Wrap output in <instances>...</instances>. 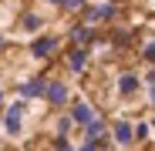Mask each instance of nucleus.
Segmentation results:
<instances>
[{"label": "nucleus", "mask_w": 155, "mask_h": 151, "mask_svg": "<svg viewBox=\"0 0 155 151\" xmlns=\"http://www.w3.org/2000/svg\"><path fill=\"white\" fill-rule=\"evenodd\" d=\"M115 14H118V4H115V0H105V4H84L81 20L88 24V27H94V24H108V20H115Z\"/></svg>", "instance_id": "f257e3e1"}, {"label": "nucleus", "mask_w": 155, "mask_h": 151, "mask_svg": "<svg viewBox=\"0 0 155 151\" xmlns=\"http://www.w3.org/2000/svg\"><path fill=\"white\" fill-rule=\"evenodd\" d=\"M61 50V37L58 34H41L31 40V57L34 61H54V54Z\"/></svg>", "instance_id": "f03ea898"}, {"label": "nucleus", "mask_w": 155, "mask_h": 151, "mask_svg": "<svg viewBox=\"0 0 155 151\" xmlns=\"http://www.w3.org/2000/svg\"><path fill=\"white\" fill-rule=\"evenodd\" d=\"M24 104L27 101H14V104H7V111H4V131H7V138H20L24 134Z\"/></svg>", "instance_id": "7ed1b4c3"}, {"label": "nucleus", "mask_w": 155, "mask_h": 151, "mask_svg": "<svg viewBox=\"0 0 155 151\" xmlns=\"http://www.w3.org/2000/svg\"><path fill=\"white\" fill-rule=\"evenodd\" d=\"M41 97H44L54 111H61V108H68V104H71V91H68V84H64V81H47Z\"/></svg>", "instance_id": "20e7f679"}, {"label": "nucleus", "mask_w": 155, "mask_h": 151, "mask_svg": "<svg viewBox=\"0 0 155 151\" xmlns=\"http://www.w3.org/2000/svg\"><path fill=\"white\" fill-rule=\"evenodd\" d=\"M68 114H71V121H74V128H84V124H91V121L98 118V111L88 104L84 97H71V104H68Z\"/></svg>", "instance_id": "39448f33"}, {"label": "nucleus", "mask_w": 155, "mask_h": 151, "mask_svg": "<svg viewBox=\"0 0 155 151\" xmlns=\"http://www.w3.org/2000/svg\"><path fill=\"white\" fill-rule=\"evenodd\" d=\"M111 141L118 148H128V144L135 141V124L128 121V118H115L111 121Z\"/></svg>", "instance_id": "423d86ee"}, {"label": "nucleus", "mask_w": 155, "mask_h": 151, "mask_svg": "<svg viewBox=\"0 0 155 151\" xmlns=\"http://www.w3.org/2000/svg\"><path fill=\"white\" fill-rule=\"evenodd\" d=\"M64 61H68V71H71V74H84V71H88L91 54H88V47L71 44V47H68V54H64Z\"/></svg>", "instance_id": "0eeeda50"}, {"label": "nucleus", "mask_w": 155, "mask_h": 151, "mask_svg": "<svg viewBox=\"0 0 155 151\" xmlns=\"http://www.w3.org/2000/svg\"><path fill=\"white\" fill-rule=\"evenodd\" d=\"M138 87H142V77H138L135 71H121L118 74V94L121 97H135Z\"/></svg>", "instance_id": "6e6552de"}, {"label": "nucleus", "mask_w": 155, "mask_h": 151, "mask_svg": "<svg viewBox=\"0 0 155 151\" xmlns=\"http://www.w3.org/2000/svg\"><path fill=\"white\" fill-rule=\"evenodd\" d=\"M44 84H47V77H44V74H37V77H27V81H20V97L24 101H34V97H41L44 94Z\"/></svg>", "instance_id": "1a4fd4ad"}, {"label": "nucleus", "mask_w": 155, "mask_h": 151, "mask_svg": "<svg viewBox=\"0 0 155 151\" xmlns=\"http://www.w3.org/2000/svg\"><path fill=\"white\" fill-rule=\"evenodd\" d=\"M68 40H71V44H78V47H91V40H94V30L88 27L84 20H78L74 27L68 30Z\"/></svg>", "instance_id": "9d476101"}, {"label": "nucleus", "mask_w": 155, "mask_h": 151, "mask_svg": "<svg viewBox=\"0 0 155 151\" xmlns=\"http://www.w3.org/2000/svg\"><path fill=\"white\" fill-rule=\"evenodd\" d=\"M84 138H91V141H108V138H111L108 121H105V118H94L91 124H84Z\"/></svg>", "instance_id": "9b49d317"}, {"label": "nucleus", "mask_w": 155, "mask_h": 151, "mask_svg": "<svg viewBox=\"0 0 155 151\" xmlns=\"http://www.w3.org/2000/svg\"><path fill=\"white\" fill-rule=\"evenodd\" d=\"M41 27H44V17H41V14H34V10H27V14L20 17V30H27V34H37Z\"/></svg>", "instance_id": "f8f14e48"}, {"label": "nucleus", "mask_w": 155, "mask_h": 151, "mask_svg": "<svg viewBox=\"0 0 155 151\" xmlns=\"http://www.w3.org/2000/svg\"><path fill=\"white\" fill-rule=\"evenodd\" d=\"M71 128H74V121H71V114H64V118H58V124H54V134H71Z\"/></svg>", "instance_id": "ddd939ff"}, {"label": "nucleus", "mask_w": 155, "mask_h": 151, "mask_svg": "<svg viewBox=\"0 0 155 151\" xmlns=\"http://www.w3.org/2000/svg\"><path fill=\"white\" fill-rule=\"evenodd\" d=\"M142 57H145V61H148V64H152V67H155V37H152V40H145V44H142Z\"/></svg>", "instance_id": "4468645a"}, {"label": "nucleus", "mask_w": 155, "mask_h": 151, "mask_svg": "<svg viewBox=\"0 0 155 151\" xmlns=\"http://www.w3.org/2000/svg\"><path fill=\"white\" fill-rule=\"evenodd\" d=\"M51 148H54V151H74V148H71V141H68V134H54Z\"/></svg>", "instance_id": "2eb2a0df"}, {"label": "nucleus", "mask_w": 155, "mask_h": 151, "mask_svg": "<svg viewBox=\"0 0 155 151\" xmlns=\"http://www.w3.org/2000/svg\"><path fill=\"white\" fill-rule=\"evenodd\" d=\"M84 4H88V0H64V7H61V10H64V14H81Z\"/></svg>", "instance_id": "dca6fc26"}, {"label": "nucleus", "mask_w": 155, "mask_h": 151, "mask_svg": "<svg viewBox=\"0 0 155 151\" xmlns=\"http://www.w3.org/2000/svg\"><path fill=\"white\" fill-rule=\"evenodd\" d=\"M148 134H152V124H145V121H138V124H135V141H145Z\"/></svg>", "instance_id": "f3484780"}, {"label": "nucleus", "mask_w": 155, "mask_h": 151, "mask_svg": "<svg viewBox=\"0 0 155 151\" xmlns=\"http://www.w3.org/2000/svg\"><path fill=\"white\" fill-rule=\"evenodd\" d=\"M101 144H105V141H91V138H84L74 151H101Z\"/></svg>", "instance_id": "a211bd4d"}, {"label": "nucleus", "mask_w": 155, "mask_h": 151, "mask_svg": "<svg viewBox=\"0 0 155 151\" xmlns=\"http://www.w3.org/2000/svg\"><path fill=\"white\" fill-rule=\"evenodd\" d=\"M111 37H115V44H118V47H128V44H132V40H128V34H125V30H115Z\"/></svg>", "instance_id": "6ab92c4d"}, {"label": "nucleus", "mask_w": 155, "mask_h": 151, "mask_svg": "<svg viewBox=\"0 0 155 151\" xmlns=\"http://www.w3.org/2000/svg\"><path fill=\"white\" fill-rule=\"evenodd\" d=\"M7 47H10V40H7L4 34H0V54H7Z\"/></svg>", "instance_id": "aec40b11"}, {"label": "nucleus", "mask_w": 155, "mask_h": 151, "mask_svg": "<svg viewBox=\"0 0 155 151\" xmlns=\"http://www.w3.org/2000/svg\"><path fill=\"white\" fill-rule=\"evenodd\" d=\"M44 4H51V7H58V10H61V7H64V0H44Z\"/></svg>", "instance_id": "412c9836"}, {"label": "nucleus", "mask_w": 155, "mask_h": 151, "mask_svg": "<svg viewBox=\"0 0 155 151\" xmlns=\"http://www.w3.org/2000/svg\"><path fill=\"white\" fill-rule=\"evenodd\" d=\"M101 151H118V144H115V148H111V144H101Z\"/></svg>", "instance_id": "4be33fe9"}, {"label": "nucleus", "mask_w": 155, "mask_h": 151, "mask_svg": "<svg viewBox=\"0 0 155 151\" xmlns=\"http://www.w3.org/2000/svg\"><path fill=\"white\" fill-rule=\"evenodd\" d=\"M0 104H4V84H0Z\"/></svg>", "instance_id": "5701e85b"}, {"label": "nucleus", "mask_w": 155, "mask_h": 151, "mask_svg": "<svg viewBox=\"0 0 155 151\" xmlns=\"http://www.w3.org/2000/svg\"><path fill=\"white\" fill-rule=\"evenodd\" d=\"M148 124H152V131H155V118H152V121H148Z\"/></svg>", "instance_id": "b1692460"}, {"label": "nucleus", "mask_w": 155, "mask_h": 151, "mask_svg": "<svg viewBox=\"0 0 155 151\" xmlns=\"http://www.w3.org/2000/svg\"><path fill=\"white\" fill-rule=\"evenodd\" d=\"M0 128H4V114H0Z\"/></svg>", "instance_id": "393cba45"}, {"label": "nucleus", "mask_w": 155, "mask_h": 151, "mask_svg": "<svg viewBox=\"0 0 155 151\" xmlns=\"http://www.w3.org/2000/svg\"><path fill=\"white\" fill-rule=\"evenodd\" d=\"M44 151H54V148H44Z\"/></svg>", "instance_id": "a878e982"}]
</instances>
